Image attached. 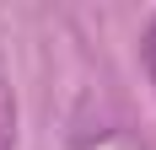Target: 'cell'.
I'll return each instance as SVG.
<instances>
[{
    "instance_id": "1",
    "label": "cell",
    "mask_w": 156,
    "mask_h": 150,
    "mask_svg": "<svg viewBox=\"0 0 156 150\" xmlns=\"http://www.w3.org/2000/svg\"><path fill=\"white\" fill-rule=\"evenodd\" d=\"M145 70H151V80H156V22L145 27Z\"/></svg>"
}]
</instances>
